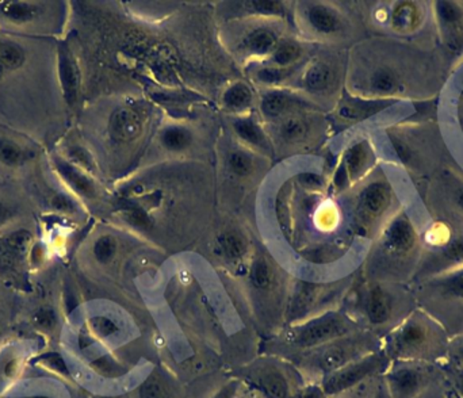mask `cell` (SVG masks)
Here are the masks:
<instances>
[{
    "label": "cell",
    "mask_w": 463,
    "mask_h": 398,
    "mask_svg": "<svg viewBox=\"0 0 463 398\" xmlns=\"http://www.w3.org/2000/svg\"><path fill=\"white\" fill-rule=\"evenodd\" d=\"M117 250H118L117 240L114 239L113 236H110V234H105V236H100L99 239L95 242L92 253H94V258L97 259V261H99L100 264H108L116 258Z\"/></svg>",
    "instance_id": "cell-31"
},
{
    "label": "cell",
    "mask_w": 463,
    "mask_h": 398,
    "mask_svg": "<svg viewBox=\"0 0 463 398\" xmlns=\"http://www.w3.org/2000/svg\"><path fill=\"white\" fill-rule=\"evenodd\" d=\"M443 374L440 365L393 361L383 378L393 398H418Z\"/></svg>",
    "instance_id": "cell-14"
},
{
    "label": "cell",
    "mask_w": 463,
    "mask_h": 398,
    "mask_svg": "<svg viewBox=\"0 0 463 398\" xmlns=\"http://www.w3.org/2000/svg\"><path fill=\"white\" fill-rule=\"evenodd\" d=\"M234 130L247 143L253 144V146L263 144L264 138L260 129L250 119H240V121L234 122Z\"/></svg>",
    "instance_id": "cell-35"
},
{
    "label": "cell",
    "mask_w": 463,
    "mask_h": 398,
    "mask_svg": "<svg viewBox=\"0 0 463 398\" xmlns=\"http://www.w3.org/2000/svg\"><path fill=\"white\" fill-rule=\"evenodd\" d=\"M332 79H334V73L328 65L315 64L307 70V75H305V84L313 91H320L331 84Z\"/></svg>",
    "instance_id": "cell-28"
},
{
    "label": "cell",
    "mask_w": 463,
    "mask_h": 398,
    "mask_svg": "<svg viewBox=\"0 0 463 398\" xmlns=\"http://www.w3.org/2000/svg\"><path fill=\"white\" fill-rule=\"evenodd\" d=\"M439 100L437 117L457 162L463 157V67L454 73Z\"/></svg>",
    "instance_id": "cell-16"
},
{
    "label": "cell",
    "mask_w": 463,
    "mask_h": 398,
    "mask_svg": "<svg viewBox=\"0 0 463 398\" xmlns=\"http://www.w3.org/2000/svg\"><path fill=\"white\" fill-rule=\"evenodd\" d=\"M445 364L463 369V332L457 336L450 337L448 361Z\"/></svg>",
    "instance_id": "cell-38"
},
{
    "label": "cell",
    "mask_w": 463,
    "mask_h": 398,
    "mask_svg": "<svg viewBox=\"0 0 463 398\" xmlns=\"http://www.w3.org/2000/svg\"><path fill=\"white\" fill-rule=\"evenodd\" d=\"M35 321H37L38 326L43 327V328H52V327L56 324V313H54V310L51 309V308H43V309L35 315Z\"/></svg>",
    "instance_id": "cell-43"
},
{
    "label": "cell",
    "mask_w": 463,
    "mask_h": 398,
    "mask_svg": "<svg viewBox=\"0 0 463 398\" xmlns=\"http://www.w3.org/2000/svg\"><path fill=\"white\" fill-rule=\"evenodd\" d=\"M370 398H393L391 392H389L388 385H386L385 378L383 375L377 378L375 381L374 388H373L372 397Z\"/></svg>",
    "instance_id": "cell-47"
},
{
    "label": "cell",
    "mask_w": 463,
    "mask_h": 398,
    "mask_svg": "<svg viewBox=\"0 0 463 398\" xmlns=\"http://www.w3.org/2000/svg\"><path fill=\"white\" fill-rule=\"evenodd\" d=\"M54 168L57 174L64 179L65 184L78 193L81 197H94L97 189H95L94 182L70 160L62 159L60 156L53 157Z\"/></svg>",
    "instance_id": "cell-20"
},
{
    "label": "cell",
    "mask_w": 463,
    "mask_h": 398,
    "mask_svg": "<svg viewBox=\"0 0 463 398\" xmlns=\"http://www.w3.org/2000/svg\"><path fill=\"white\" fill-rule=\"evenodd\" d=\"M258 76L264 83H278L282 79V72L275 68H264L259 71Z\"/></svg>",
    "instance_id": "cell-46"
},
{
    "label": "cell",
    "mask_w": 463,
    "mask_h": 398,
    "mask_svg": "<svg viewBox=\"0 0 463 398\" xmlns=\"http://www.w3.org/2000/svg\"><path fill=\"white\" fill-rule=\"evenodd\" d=\"M362 331L345 309L326 310L321 315L285 327L264 342V354L290 361L299 354L320 347L347 335Z\"/></svg>",
    "instance_id": "cell-6"
},
{
    "label": "cell",
    "mask_w": 463,
    "mask_h": 398,
    "mask_svg": "<svg viewBox=\"0 0 463 398\" xmlns=\"http://www.w3.org/2000/svg\"><path fill=\"white\" fill-rule=\"evenodd\" d=\"M247 45L253 53H269L274 48L275 35L269 30H258L248 37Z\"/></svg>",
    "instance_id": "cell-33"
},
{
    "label": "cell",
    "mask_w": 463,
    "mask_h": 398,
    "mask_svg": "<svg viewBox=\"0 0 463 398\" xmlns=\"http://www.w3.org/2000/svg\"><path fill=\"white\" fill-rule=\"evenodd\" d=\"M291 100L283 92H271L261 100V110L266 116L278 117L290 106Z\"/></svg>",
    "instance_id": "cell-32"
},
{
    "label": "cell",
    "mask_w": 463,
    "mask_h": 398,
    "mask_svg": "<svg viewBox=\"0 0 463 398\" xmlns=\"http://www.w3.org/2000/svg\"><path fill=\"white\" fill-rule=\"evenodd\" d=\"M389 366H391V361L381 348L380 351L369 354V355L347 365L343 369L337 370L334 374L328 375L326 380L318 384V386L326 397L334 398L373 380V378L385 374Z\"/></svg>",
    "instance_id": "cell-15"
},
{
    "label": "cell",
    "mask_w": 463,
    "mask_h": 398,
    "mask_svg": "<svg viewBox=\"0 0 463 398\" xmlns=\"http://www.w3.org/2000/svg\"><path fill=\"white\" fill-rule=\"evenodd\" d=\"M427 215L423 199L419 198L392 218L370 248L364 280L404 285L413 282L423 252L421 223Z\"/></svg>",
    "instance_id": "cell-3"
},
{
    "label": "cell",
    "mask_w": 463,
    "mask_h": 398,
    "mask_svg": "<svg viewBox=\"0 0 463 398\" xmlns=\"http://www.w3.org/2000/svg\"><path fill=\"white\" fill-rule=\"evenodd\" d=\"M383 348V339L377 335L367 331H358L355 334L340 337L334 342L326 343L320 347L313 348L307 353L291 358V364L298 370L305 384H318L328 375L347 365L380 351Z\"/></svg>",
    "instance_id": "cell-7"
},
{
    "label": "cell",
    "mask_w": 463,
    "mask_h": 398,
    "mask_svg": "<svg viewBox=\"0 0 463 398\" xmlns=\"http://www.w3.org/2000/svg\"><path fill=\"white\" fill-rule=\"evenodd\" d=\"M448 398H461V397H459L458 394L454 393V392L451 391L450 388H449Z\"/></svg>",
    "instance_id": "cell-50"
},
{
    "label": "cell",
    "mask_w": 463,
    "mask_h": 398,
    "mask_svg": "<svg viewBox=\"0 0 463 398\" xmlns=\"http://www.w3.org/2000/svg\"><path fill=\"white\" fill-rule=\"evenodd\" d=\"M304 182L309 186H320L321 179L318 178L315 174H307V175H304Z\"/></svg>",
    "instance_id": "cell-49"
},
{
    "label": "cell",
    "mask_w": 463,
    "mask_h": 398,
    "mask_svg": "<svg viewBox=\"0 0 463 398\" xmlns=\"http://www.w3.org/2000/svg\"><path fill=\"white\" fill-rule=\"evenodd\" d=\"M233 373L266 398H297L307 385L291 362L271 354L253 358Z\"/></svg>",
    "instance_id": "cell-10"
},
{
    "label": "cell",
    "mask_w": 463,
    "mask_h": 398,
    "mask_svg": "<svg viewBox=\"0 0 463 398\" xmlns=\"http://www.w3.org/2000/svg\"><path fill=\"white\" fill-rule=\"evenodd\" d=\"M449 336L446 329L420 308L408 316L383 339V351L389 361H415L442 365L448 361Z\"/></svg>",
    "instance_id": "cell-5"
},
{
    "label": "cell",
    "mask_w": 463,
    "mask_h": 398,
    "mask_svg": "<svg viewBox=\"0 0 463 398\" xmlns=\"http://www.w3.org/2000/svg\"><path fill=\"white\" fill-rule=\"evenodd\" d=\"M375 21L386 30V37L410 41H437L430 0H393L383 3Z\"/></svg>",
    "instance_id": "cell-11"
},
{
    "label": "cell",
    "mask_w": 463,
    "mask_h": 398,
    "mask_svg": "<svg viewBox=\"0 0 463 398\" xmlns=\"http://www.w3.org/2000/svg\"><path fill=\"white\" fill-rule=\"evenodd\" d=\"M364 87L372 100L424 105L439 100L454 70L437 41L385 37L369 51Z\"/></svg>",
    "instance_id": "cell-1"
},
{
    "label": "cell",
    "mask_w": 463,
    "mask_h": 398,
    "mask_svg": "<svg viewBox=\"0 0 463 398\" xmlns=\"http://www.w3.org/2000/svg\"><path fill=\"white\" fill-rule=\"evenodd\" d=\"M250 89L245 84H234L224 95V103L231 109H242L250 105Z\"/></svg>",
    "instance_id": "cell-34"
},
{
    "label": "cell",
    "mask_w": 463,
    "mask_h": 398,
    "mask_svg": "<svg viewBox=\"0 0 463 398\" xmlns=\"http://www.w3.org/2000/svg\"><path fill=\"white\" fill-rule=\"evenodd\" d=\"M186 388L168 367L156 364L140 365V378L130 398H184Z\"/></svg>",
    "instance_id": "cell-17"
},
{
    "label": "cell",
    "mask_w": 463,
    "mask_h": 398,
    "mask_svg": "<svg viewBox=\"0 0 463 398\" xmlns=\"http://www.w3.org/2000/svg\"><path fill=\"white\" fill-rule=\"evenodd\" d=\"M298 54V46L291 43H283V45H280L279 48L277 49V52H275L274 62L279 65L291 64V62H296Z\"/></svg>",
    "instance_id": "cell-40"
},
{
    "label": "cell",
    "mask_w": 463,
    "mask_h": 398,
    "mask_svg": "<svg viewBox=\"0 0 463 398\" xmlns=\"http://www.w3.org/2000/svg\"><path fill=\"white\" fill-rule=\"evenodd\" d=\"M109 132L117 143L135 140L141 133L140 117L132 109H119L111 116Z\"/></svg>",
    "instance_id": "cell-21"
},
{
    "label": "cell",
    "mask_w": 463,
    "mask_h": 398,
    "mask_svg": "<svg viewBox=\"0 0 463 398\" xmlns=\"http://www.w3.org/2000/svg\"><path fill=\"white\" fill-rule=\"evenodd\" d=\"M13 207L8 206L5 202L0 201V228H2L3 225H5V223L13 218Z\"/></svg>",
    "instance_id": "cell-48"
},
{
    "label": "cell",
    "mask_w": 463,
    "mask_h": 398,
    "mask_svg": "<svg viewBox=\"0 0 463 398\" xmlns=\"http://www.w3.org/2000/svg\"><path fill=\"white\" fill-rule=\"evenodd\" d=\"M70 157L75 160V166L80 165L81 167L91 168V157L89 156V154L83 148L71 149Z\"/></svg>",
    "instance_id": "cell-44"
},
{
    "label": "cell",
    "mask_w": 463,
    "mask_h": 398,
    "mask_svg": "<svg viewBox=\"0 0 463 398\" xmlns=\"http://www.w3.org/2000/svg\"><path fill=\"white\" fill-rule=\"evenodd\" d=\"M90 327H91V331L100 339L116 340L118 337L124 339L128 336V335L121 334L122 327L119 326L116 318L110 317V316H94V317L90 318Z\"/></svg>",
    "instance_id": "cell-25"
},
{
    "label": "cell",
    "mask_w": 463,
    "mask_h": 398,
    "mask_svg": "<svg viewBox=\"0 0 463 398\" xmlns=\"http://www.w3.org/2000/svg\"><path fill=\"white\" fill-rule=\"evenodd\" d=\"M423 252L412 283L463 267V225L427 215L421 223ZM411 283V285H412Z\"/></svg>",
    "instance_id": "cell-8"
},
{
    "label": "cell",
    "mask_w": 463,
    "mask_h": 398,
    "mask_svg": "<svg viewBox=\"0 0 463 398\" xmlns=\"http://www.w3.org/2000/svg\"><path fill=\"white\" fill-rule=\"evenodd\" d=\"M220 245H222V253L227 256L230 261H239L245 255L247 244L241 234L236 232H228L220 237Z\"/></svg>",
    "instance_id": "cell-29"
},
{
    "label": "cell",
    "mask_w": 463,
    "mask_h": 398,
    "mask_svg": "<svg viewBox=\"0 0 463 398\" xmlns=\"http://www.w3.org/2000/svg\"><path fill=\"white\" fill-rule=\"evenodd\" d=\"M34 154L13 138L0 137V165L5 167H21L33 159Z\"/></svg>",
    "instance_id": "cell-22"
},
{
    "label": "cell",
    "mask_w": 463,
    "mask_h": 398,
    "mask_svg": "<svg viewBox=\"0 0 463 398\" xmlns=\"http://www.w3.org/2000/svg\"><path fill=\"white\" fill-rule=\"evenodd\" d=\"M448 381H446L445 374H442L418 398H448Z\"/></svg>",
    "instance_id": "cell-41"
},
{
    "label": "cell",
    "mask_w": 463,
    "mask_h": 398,
    "mask_svg": "<svg viewBox=\"0 0 463 398\" xmlns=\"http://www.w3.org/2000/svg\"><path fill=\"white\" fill-rule=\"evenodd\" d=\"M424 206L431 217L463 225V170L456 162L443 166L424 187Z\"/></svg>",
    "instance_id": "cell-12"
},
{
    "label": "cell",
    "mask_w": 463,
    "mask_h": 398,
    "mask_svg": "<svg viewBox=\"0 0 463 398\" xmlns=\"http://www.w3.org/2000/svg\"><path fill=\"white\" fill-rule=\"evenodd\" d=\"M307 19L312 26L324 34L337 32L340 29V18L331 10L324 5H313L307 11Z\"/></svg>",
    "instance_id": "cell-24"
},
{
    "label": "cell",
    "mask_w": 463,
    "mask_h": 398,
    "mask_svg": "<svg viewBox=\"0 0 463 398\" xmlns=\"http://www.w3.org/2000/svg\"><path fill=\"white\" fill-rule=\"evenodd\" d=\"M377 378H373V380L367 381V383L362 384V385L350 389V391L345 392V393L334 398H370L372 397L373 388H374Z\"/></svg>",
    "instance_id": "cell-42"
},
{
    "label": "cell",
    "mask_w": 463,
    "mask_h": 398,
    "mask_svg": "<svg viewBox=\"0 0 463 398\" xmlns=\"http://www.w3.org/2000/svg\"><path fill=\"white\" fill-rule=\"evenodd\" d=\"M193 136L186 128H165L162 133V143L170 151H184L192 144Z\"/></svg>",
    "instance_id": "cell-27"
},
{
    "label": "cell",
    "mask_w": 463,
    "mask_h": 398,
    "mask_svg": "<svg viewBox=\"0 0 463 398\" xmlns=\"http://www.w3.org/2000/svg\"><path fill=\"white\" fill-rule=\"evenodd\" d=\"M383 138L386 167L407 176L420 195L431 176L454 160L438 117L412 116L388 124Z\"/></svg>",
    "instance_id": "cell-2"
},
{
    "label": "cell",
    "mask_w": 463,
    "mask_h": 398,
    "mask_svg": "<svg viewBox=\"0 0 463 398\" xmlns=\"http://www.w3.org/2000/svg\"><path fill=\"white\" fill-rule=\"evenodd\" d=\"M307 127L299 119H288L280 128V135L286 141H298L305 137Z\"/></svg>",
    "instance_id": "cell-37"
},
{
    "label": "cell",
    "mask_w": 463,
    "mask_h": 398,
    "mask_svg": "<svg viewBox=\"0 0 463 398\" xmlns=\"http://www.w3.org/2000/svg\"><path fill=\"white\" fill-rule=\"evenodd\" d=\"M374 148L370 146L369 141L362 140L354 144L345 157V166L342 168L343 176L345 181L356 182L369 171L370 167L375 165Z\"/></svg>",
    "instance_id": "cell-19"
},
{
    "label": "cell",
    "mask_w": 463,
    "mask_h": 398,
    "mask_svg": "<svg viewBox=\"0 0 463 398\" xmlns=\"http://www.w3.org/2000/svg\"><path fill=\"white\" fill-rule=\"evenodd\" d=\"M5 65H3L2 62H0V79H2L3 76H5Z\"/></svg>",
    "instance_id": "cell-51"
},
{
    "label": "cell",
    "mask_w": 463,
    "mask_h": 398,
    "mask_svg": "<svg viewBox=\"0 0 463 398\" xmlns=\"http://www.w3.org/2000/svg\"><path fill=\"white\" fill-rule=\"evenodd\" d=\"M446 381H448L449 388L463 398V369L461 367L451 366L449 364L440 365Z\"/></svg>",
    "instance_id": "cell-36"
},
{
    "label": "cell",
    "mask_w": 463,
    "mask_h": 398,
    "mask_svg": "<svg viewBox=\"0 0 463 398\" xmlns=\"http://www.w3.org/2000/svg\"><path fill=\"white\" fill-rule=\"evenodd\" d=\"M38 13H40V7L35 3L18 2V0L0 3V14L13 24H29L33 19L37 18Z\"/></svg>",
    "instance_id": "cell-23"
},
{
    "label": "cell",
    "mask_w": 463,
    "mask_h": 398,
    "mask_svg": "<svg viewBox=\"0 0 463 398\" xmlns=\"http://www.w3.org/2000/svg\"><path fill=\"white\" fill-rule=\"evenodd\" d=\"M0 62L5 71H16L26 62V51L15 41H2L0 43Z\"/></svg>",
    "instance_id": "cell-26"
},
{
    "label": "cell",
    "mask_w": 463,
    "mask_h": 398,
    "mask_svg": "<svg viewBox=\"0 0 463 398\" xmlns=\"http://www.w3.org/2000/svg\"><path fill=\"white\" fill-rule=\"evenodd\" d=\"M431 8L438 45L456 73L463 67V2L434 0Z\"/></svg>",
    "instance_id": "cell-13"
},
{
    "label": "cell",
    "mask_w": 463,
    "mask_h": 398,
    "mask_svg": "<svg viewBox=\"0 0 463 398\" xmlns=\"http://www.w3.org/2000/svg\"><path fill=\"white\" fill-rule=\"evenodd\" d=\"M230 167L237 175L245 176L252 171V160L242 152H233L230 157Z\"/></svg>",
    "instance_id": "cell-39"
},
{
    "label": "cell",
    "mask_w": 463,
    "mask_h": 398,
    "mask_svg": "<svg viewBox=\"0 0 463 398\" xmlns=\"http://www.w3.org/2000/svg\"><path fill=\"white\" fill-rule=\"evenodd\" d=\"M418 307L453 337L463 332V267L412 283Z\"/></svg>",
    "instance_id": "cell-9"
},
{
    "label": "cell",
    "mask_w": 463,
    "mask_h": 398,
    "mask_svg": "<svg viewBox=\"0 0 463 398\" xmlns=\"http://www.w3.org/2000/svg\"><path fill=\"white\" fill-rule=\"evenodd\" d=\"M418 308L412 286L364 278L343 309L362 331L383 339Z\"/></svg>",
    "instance_id": "cell-4"
},
{
    "label": "cell",
    "mask_w": 463,
    "mask_h": 398,
    "mask_svg": "<svg viewBox=\"0 0 463 398\" xmlns=\"http://www.w3.org/2000/svg\"><path fill=\"white\" fill-rule=\"evenodd\" d=\"M250 280L253 288L267 290L272 283V271L266 259L258 258L250 270Z\"/></svg>",
    "instance_id": "cell-30"
},
{
    "label": "cell",
    "mask_w": 463,
    "mask_h": 398,
    "mask_svg": "<svg viewBox=\"0 0 463 398\" xmlns=\"http://www.w3.org/2000/svg\"><path fill=\"white\" fill-rule=\"evenodd\" d=\"M57 70H59V81L65 100L68 105L73 106L78 102L79 90H80V71L67 43H61L59 46Z\"/></svg>",
    "instance_id": "cell-18"
},
{
    "label": "cell",
    "mask_w": 463,
    "mask_h": 398,
    "mask_svg": "<svg viewBox=\"0 0 463 398\" xmlns=\"http://www.w3.org/2000/svg\"><path fill=\"white\" fill-rule=\"evenodd\" d=\"M250 5L255 7L256 11H260V13L277 14L282 10L279 2H271V0H266V2H258L256 0V2L250 3Z\"/></svg>",
    "instance_id": "cell-45"
}]
</instances>
